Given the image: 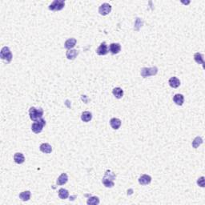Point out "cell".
<instances>
[{"instance_id":"11","label":"cell","mask_w":205,"mask_h":205,"mask_svg":"<svg viewBox=\"0 0 205 205\" xmlns=\"http://www.w3.org/2000/svg\"><path fill=\"white\" fill-rule=\"evenodd\" d=\"M110 125L114 130H117L121 126V120L118 118H112L110 120Z\"/></svg>"},{"instance_id":"24","label":"cell","mask_w":205,"mask_h":205,"mask_svg":"<svg viewBox=\"0 0 205 205\" xmlns=\"http://www.w3.org/2000/svg\"><path fill=\"white\" fill-rule=\"evenodd\" d=\"M87 204L89 205H96L99 204V199L98 198L97 196H92L88 199Z\"/></svg>"},{"instance_id":"9","label":"cell","mask_w":205,"mask_h":205,"mask_svg":"<svg viewBox=\"0 0 205 205\" xmlns=\"http://www.w3.org/2000/svg\"><path fill=\"white\" fill-rule=\"evenodd\" d=\"M151 182V177L148 175H146V174L142 175L139 178V183L141 185H147Z\"/></svg>"},{"instance_id":"1","label":"cell","mask_w":205,"mask_h":205,"mask_svg":"<svg viewBox=\"0 0 205 205\" xmlns=\"http://www.w3.org/2000/svg\"><path fill=\"white\" fill-rule=\"evenodd\" d=\"M29 115L31 120L33 121H37L42 119L43 115V110L42 108L37 109L35 108H31L29 110Z\"/></svg>"},{"instance_id":"7","label":"cell","mask_w":205,"mask_h":205,"mask_svg":"<svg viewBox=\"0 0 205 205\" xmlns=\"http://www.w3.org/2000/svg\"><path fill=\"white\" fill-rule=\"evenodd\" d=\"M96 53L99 56H106L108 53V47L107 43L105 42H102L96 50Z\"/></svg>"},{"instance_id":"18","label":"cell","mask_w":205,"mask_h":205,"mask_svg":"<svg viewBox=\"0 0 205 205\" xmlns=\"http://www.w3.org/2000/svg\"><path fill=\"white\" fill-rule=\"evenodd\" d=\"M91 119H92V114L90 111H83L82 113L81 120L85 123H88L89 121H91Z\"/></svg>"},{"instance_id":"3","label":"cell","mask_w":205,"mask_h":205,"mask_svg":"<svg viewBox=\"0 0 205 205\" xmlns=\"http://www.w3.org/2000/svg\"><path fill=\"white\" fill-rule=\"evenodd\" d=\"M158 73V68L156 67H143L141 69V76L143 78H147L149 76L156 75Z\"/></svg>"},{"instance_id":"23","label":"cell","mask_w":205,"mask_h":205,"mask_svg":"<svg viewBox=\"0 0 205 205\" xmlns=\"http://www.w3.org/2000/svg\"><path fill=\"white\" fill-rule=\"evenodd\" d=\"M202 143H203V139H202L201 137L197 136L195 137V139H194V140L192 141V147H193L194 148H197L199 146L201 145Z\"/></svg>"},{"instance_id":"15","label":"cell","mask_w":205,"mask_h":205,"mask_svg":"<svg viewBox=\"0 0 205 205\" xmlns=\"http://www.w3.org/2000/svg\"><path fill=\"white\" fill-rule=\"evenodd\" d=\"M76 42H77L76 39H74V38H71V39H67V40L66 41L65 43H64V47H65V48H67V50H71V49H72L75 47Z\"/></svg>"},{"instance_id":"17","label":"cell","mask_w":205,"mask_h":205,"mask_svg":"<svg viewBox=\"0 0 205 205\" xmlns=\"http://www.w3.org/2000/svg\"><path fill=\"white\" fill-rule=\"evenodd\" d=\"M169 85L173 88H179L180 85V80L177 77H172L169 79Z\"/></svg>"},{"instance_id":"25","label":"cell","mask_w":205,"mask_h":205,"mask_svg":"<svg viewBox=\"0 0 205 205\" xmlns=\"http://www.w3.org/2000/svg\"><path fill=\"white\" fill-rule=\"evenodd\" d=\"M103 183H104L105 187H107V188H112V187L115 185L113 180L107 179V178H105V177H104V179H103Z\"/></svg>"},{"instance_id":"16","label":"cell","mask_w":205,"mask_h":205,"mask_svg":"<svg viewBox=\"0 0 205 205\" xmlns=\"http://www.w3.org/2000/svg\"><path fill=\"white\" fill-rule=\"evenodd\" d=\"M173 101L175 102V104L179 106H181L184 102V97L182 94H176L173 97Z\"/></svg>"},{"instance_id":"10","label":"cell","mask_w":205,"mask_h":205,"mask_svg":"<svg viewBox=\"0 0 205 205\" xmlns=\"http://www.w3.org/2000/svg\"><path fill=\"white\" fill-rule=\"evenodd\" d=\"M39 149L42 152L45 153V154H50L52 151V147L49 143H42L39 147Z\"/></svg>"},{"instance_id":"4","label":"cell","mask_w":205,"mask_h":205,"mask_svg":"<svg viewBox=\"0 0 205 205\" xmlns=\"http://www.w3.org/2000/svg\"><path fill=\"white\" fill-rule=\"evenodd\" d=\"M0 57H1V59L5 60L7 63H10L12 60V57H13L10 48L7 47H3L1 50V52H0Z\"/></svg>"},{"instance_id":"6","label":"cell","mask_w":205,"mask_h":205,"mask_svg":"<svg viewBox=\"0 0 205 205\" xmlns=\"http://www.w3.org/2000/svg\"><path fill=\"white\" fill-rule=\"evenodd\" d=\"M111 11V6L108 3H103L99 8V12L102 15H107Z\"/></svg>"},{"instance_id":"19","label":"cell","mask_w":205,"mask_h":205,"mask_svg":"<svg viewBox=\"0 0 205 205\" xmlns=\"http://www.w3.org/2000/svg\"><path fill=\"white\" fill-rule=\"evenodd\" d=\"M194 59H195V61L198 64H201V65H203V67H204V56H203V55H202L201 53H195V55H194Z\"/></svg>"},{"instance_id":"13","label":"cell","mask_w":205,"mask_h":205,"mask_svg":"<svg viewBox=\"0 0 205 205\" xmlns=\"http://www.w3.org/2000/svg\"><path fill=\"white\" fill-rule=\"evenodd\" d=\"M14 160L18 164H22L25 161V157H24V156H23L22 153L17 152L14 156Z\"/></svg>"},{"instance_id":"20","label":"cell","mask_w":205,"mask_h":205,"mask_svg":"<svg viewBox=\"0 0 205 205\" xmlns=\"http://www.w3.org/2000/svg\"><path fill=\"white\" fill-rule=\"evenodd\" d=\"M112 93L115 95V97L117 99H121L124 96V90L120 88H115L113 89Z\"/></svg>"},{"instance_id":"5","label":"cell","mask_w":205,"mask_h":205,"mask_svg":"<svg viewBox=\"0 0 205 205\" xmlns=\"http://www.w3.org/2000/svg\"><path fill=\"white\" fill-rule=\"evenodd\" d=\"M65 6V2L63 0H55L53 1L51 4L49 6V10H54V11H58L61 10Z\"/></svg>"},{"instance_id":"12","label":"cell","mask_w":205,"mask_h":205,"mask_svg":"<svg viewBox=\"0 0 205 205\" xmlns=\"http://www.w3.org/2000/svg\"><path fill=\"white\" fill-rule=\"evenodd\" d=\"M67 181H68V176H67V175L66 173H62V174L59 176L58 179H57L56 183H57L58 185H63V184L67 183Z\"/></svg>"},{"instance_id":"2","label":"cell","mask_w":205,"mask_h":205,"mask_svg":"<svg viewBox=\"0 0 205 205\" xmlns=\"http://www.w3.org/2000/svg\"><path fill=\"white\" fill-rule=\"evenodd\" d=\"M46 125V121L43 119H40L39 120L35 121L31 125V130L35 134L40 133L43 129V127Z\"/></svg>"},{"instance_id":"22","label":"cell","mask_w":205,"mask_h":205,"mask_svg":"<svg viewBox=\"0 0 205 205\" xmlns=\"http://www.w3.org/2000/svg\"><path fill=\"white\" fill-rule=\"evenodd\" d=\"M59 198L62 199H67L69 196L68 191H67V189L60 188L59 190Z\"/></svg>"},{"instance_id":"14","label":"cell","mask_w":205,"mask_h":205,"mask_svg":"<svg viewBox=\"0 0 205 205\" xmlns=\"http://www.w3.org/2000/svg\"><path fill=\"white\" fill-rule=\"evenodd\" d=\"M78 55H79L78 51L74 50V49L68 50V51H67V53H66V56H67V58L68 59H70V60H73V59H75V58L77 57Z\"/></svg>"},{"instance_id":"21","label":"cell","mask_w":205,"mask_h":205,"mask_svg":"<svg viewBox=\"0 0 205 205\" xmlns=\"http://www.w3.org/2000/svg\"><path fill=\"white\" fill-rule=\"evenodd\" d=\"M19 198L23 201H27L31 198V192L30 191H25V192H21L19 194Z\"/></svg>"},{"instance_id":"26","label":"cell","mask_w":205,"mask_h":205,"mask_svg":"<svg viewBox=\"0 0 205 205\" xmlns=\"http://www.w3.org/2000/svg\"><path fill=\"white\" fill-rule=\"evenodd\" d=\"M197 184H198L199 187H201V188H204L205 185V183H204V176H202V177H200V178H199L198 180H197Z\"/></svg>"},{"instance_id":"8","label":"cell","mask_w":205,"mask_h":205,"mask_svg":"<svg viewBox=\"0 0 205 205\" xmlns=\"http://www.w3.org/2000/svg\"><path fill=\"white\" fill-rule=\"evenodd\" d=\"M121 51V45L120 43H111L109 46V51L112 55H116Z\"/></svg>"}]
</instances>
